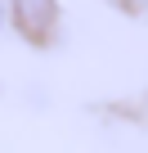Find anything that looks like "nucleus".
<instances>
[{
  "instance_id": "2",
  "label": "nucleus",
  "mask_w": 148,
  "mask_h": 153,
  "mask_svg": "<svg viewBox=\"0 0 148 153\" xmlns=\"http://www.w3.org/2000/svg\"><path fill=\"white\" fill-rule=\"evenodd\" d=\"M121 5H130V9H148V0H121Z\"/></svg>"
},
{
  "instance_id": "1",
  "label": "nucleus",
  "mask_w": 148,
  "mask_h": 153,
  "mask_svg": "<svg viewBox=\"0 0 148 153\" xmlns=\"http://www.w3.org/2000/svg\"><path fill=\"white\" fill-rule=\"evenodd\" d=\"M5 5H9L14 27H18L27 41H49V36H54L58 0H5Z\"/></svg>"
},
{
  "instance_id": "3",
  "label": "nucleus",
  "mask_w": 148,
  "mask_h": 153,
  "mask_svg": "<svg viewBox=\"0 0 148 153\" xmlns=\"http://www.w3.org/2000/svg\"><path fill=\"white\" fill-rule=\"evenodd\" d=\"M5 14H9V5H5V0H0V27H5Z\"/></svg>"
}]
</instances>
